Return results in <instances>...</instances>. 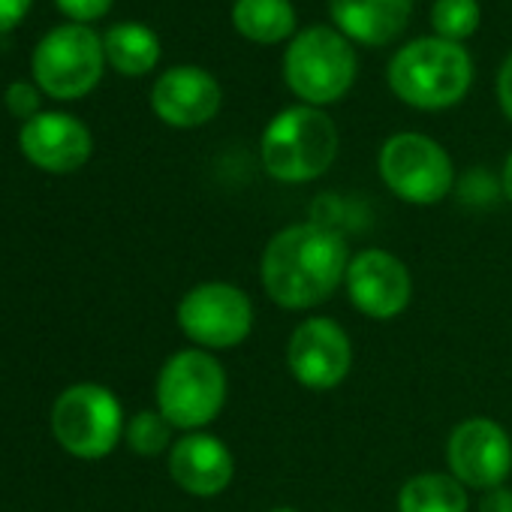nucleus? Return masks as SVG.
<instances>
[{
    "instance_id": "nucleus-1",
    "label": "nucleus",
    "mask_w": 512,
    "mask_h": 512,
    "mask_svg": "<svg viewBox=\"0 0 512 512\" xmlns=\"http://www.w3.org/2000/svg\"><path fill=\"white\" fill-rule=\"evenodd\" d=\"M347 241L323 223H293L269 238L260 256V284L284 311L329 302L347 278Z\"/></svg>"
},
{
    "instance_id": "nucleus-2",
    "label": "nucleus",
    "mask_w": 512,
    "mask_h": 512,
    "mask_svg": "<svg viewBox=\"0 0 512 512\" xmlns=\"http://www.w3.org/2000/svg\"><path fill=\"white\" fill-rule=\"evenodd\" d=\"M338 127L317 106H290L263 130L266 172L281 184H308L326 175L338 157Z\"/></svg>"
},
{
    "instance_id": "nucleus-3",
    "label": "nucleus",
    "mask_w": 512,
    "mask_h": 512,
    "mask_svg": "<svg viewBox=\"0 0 512 512\" xmlns=\"http://www.w3.org/2000/svg\"><path fill=\"white\" fill-rule=\"evenodd\" d=\"M473 82L470 55L461 43L422 37L407 43L389 64V88L413 109L437 112L455 106Z\"/></svg>"
},
{
    "instance_id": "nucleus-4",
    "label": "nucleus",
    "mask_w": 512,
    "mask_h": 512,
    "mask_svg": "<svg viewBox=\"0 0 512 512\" xmlns=\"http://www.w3.org/2000/svg\"><path fill=\"white\" fill-rule=\"evenodd\" d=\"M226 392L223 365L199 347L172 353L157 374V410L184 434L211 425L226 404Z\"/></svg>"
},
{
    "instance_id": "nucleus-5",
    "label": "nucleus",
    "mask_w": 512,
    "mask_h": 512,
    "mask_svg": "<svg viewBox=\"0 0 512 512\" xmlns=\"http://www.w3.org/2000/svg\"><path fill=\"white\" fill-rule=\"evenodd\" d=\"M284 79L305 106L338 103L356 79V52L344 34L311 28L299 34L284 55Z\"/></svg>"
},
{
    "instance_id": "nucleus-6",
    "label": "nucleus",
    "mask_w": 512,
    "mask_h": 512,
    "mask_svg": "<svg viewBox=\"0 0 512 512\" xmlns=\"http://www.w3.org/2000/svg\"><path fill=\"white\" fill-rule=\"evenodd\" d=\"M124 428L121 401L100 383H76L64 389L52 407V431L58 443L85 461L106 458L124 437Z\"/></svg>"
},
{
    "instance_id": "nucleus-7",
    "label": "nucleus",
    "mask_w": 512,
    "mask_h": 512,
    "mask_svg": "<svg viewBox=\"0 0 512 512\" xmlns=\"http://www.w3.org/2000/svg\"><path fill=\"white\" fill-rule=\"evenodd\" d=\"M377 169L383 184L407 205H437L455 184V166L440 142L422 133H395L383 142Z\"/></svg>"
},
{
    "instance_id": "nucleus-8",
    "label": "nucleus",
    "mask_w": 512,
    "mask_h": 512,
    "mask_svg": "<svg viewBox=\"0 0 512 512\" xmlns=\"http://www.w3.org/2000/svg\"><path fill=\"white\" fill-rule=\"evenodd\" d=\"M103 40L85 25H61L34 49V79L55 100H79L103 76Z\"/></svg>"
},
{
    "instance_id": "nucleus-9",
    "label": "nucleus",
    "mask_w": 512,
    "mask_h": 512,
    "mask_svg": "<svg viewBox=\"0 0 512 512\" xmlns=\"http://www.w3.org/2000/svg\"><path fill=\"white\" fill-rule=\"evenodd\" d=\"M178 329L199 350H235L253 332V302L226 281H205L178 302Z\"/></svg>"
},
{
    "instance_id": "nucleus-10",
    "label": "nucleus",
    "mask_w": 512,
    "mask_h": 512,
    "mask_svg": "<svg viewBox=\"0 0 512 512\" xmlns=\"http://www.w3.org/2000/svg\"><path fill=\"white\" fill-rule=\"evenodd\" d=\"M287 368L302 389H338L353 368V344L347 329L329 317L302 320L287 341Z\"/></svg>"
},
{
    "instance_id": "nucleus-11",
    "label": "nucleus",
    "mask_w": 512,
    "mask_h": 512,
    "mask_svg": "<svg viewBox=\"0 0 512 512\" xmlns=\"http://www.w3.org/2000/svg\"><path fill=\"white\" fill-rule=\"evenodd\" d=\"M446 464L464 488H497L512 473V437L500 422L488 416H470L449 431Z\"/></svg>"
},
{
    "instance_id": "nucleus-12",
    "label": "nucleus",
    "mask_w": 512,
    "mask_h": 512,
    "mask_svg": "<svg viewBox=\"0 0 512 512\" xmlns=\"http://www.w3.org/2000/svg\"><path fill=\"white\" fill-rule=\"evenodd\" d=\"M344 290L353 308L377 323L401 317L413 302L410 269L383 247H365L350 256Z\"/></svg>"
},
{
    "instance_id": "nucleus-13",
    "label": "nucleus",
    "mask_w": 512,
    "mask_h": 512,
    "mask_svg": "<svg viewBox=\"0 0 512 512\" xmlns=\"http://www.w3.org/2000/svg\"><path fill=\"white\" fill-rule=\"evenodd\" d=\"M169 476L193 497H217L235 476V458L220 437L208 431H187L169 449Z\"/></svg>"
},
{
    "instance_id": "nucleus-14",
    "label": "nucleus",
    "mask_w": 512,
    "mask_h": 512,
    "mask_svg": "<svg viewBox=\"0 0 512 512\" xmlns=\"http://www.w3.org/2000/svg\"><path fill=\"white\" fill-rule=\"evenodd\" d=\"M220 100L223 94L217 79L199 67H172L151 91V109L157 118L181 130L208 124L220 112Z\"/></svg>"
},
{
    "instance_id": "nucleus-15",
    "label": "nucleus",
    "mask_w": 512,
    "mask_h": 512,
    "mask_svg": "<svg viewBox=\"0 0 512 512\" xmlns=\"http://www.w3.org/2000/svg\"><path fill=\"white\" fill-rule=\"evenodd\" d=\"M19 142L34 166L55 175L76 172L79 166H85L94 148L88 127L64 112H40L22 127Z\"/></svg>"
},
{
    "instance_id": "nucleus-16",
    "label": "nucleus",
    "mask_w": 512,
    "mask_h": 512,
    "mask_svg": "<svg viewBox=\"0 0 512 512\" xmlns=\"http://www.w3.org/2000/svg\"><path fill=\"white\" fill-rule=\"evenodd\" d=\"M413 0H332V19L341 34L365 43L386 46L404 34Z\"/></svg>"
},
{
    "instance_id": "nucleus-17",
    "label": "nucleus",
    "mask_w": 512,
    "mask_h": 512,
    "mask_svg": "<svg viewBox=\"0 0 512 512\" xmlns=\"http://www.w3.org/2000/svg\"><path fill=\"white\" fill-rule=\"evenodd\" d=\"M398 512H470V497L452 473H416L398 491Z\"/></svg>"
},
{
    "instance_id": "nucleus-18",
    "label": "nucleus",
    "mask_w": 512,
    "mask_h": 512,
    "mask_svg": "<svg viewBox=\"0 0 512 512\" xmlns=\"http://www.w3.org/2000/svg\"><path fill=\"white\" fill-rule=\"evenodd\" d=\"M232 22L253 43H281L296 28V10L290 0H235Z\"/></svg>"
},
{
    "instance_id": "nucleus-19",
    "label": "nucleus",
    "mask_w": 512,
    "mask_h": 512,
    "mask_svg": "<svg viewBox=\"0 0 512 512\" xmlns=\"http://www.w3.org/2000/svg\"><path fill=\"white\" fill-rule=\"evenodd\" d=\"M103 52L109 64L124 76H142L154 70L160 58V40L145 25H115L103 37Z\"/></svg>"
},
{
    "instance_id": "nucleus-20",
    "label": "nucleus",
    "mask_w": 512,
    "mask_h": 512,
    "mask_svg": "<svg viewBox=\"0 0 512 512\" xmlns=\"http://www.w3.org/2000/svg\"><path fill=\"white\" fill-rule=\"evenodd\" d=\"M124 440L136 455L154 458V455H160V452H166L172 446V425L160 410H139L127 422Z\"/></svg>"
},
{
    "instance_id": "nucleus-21",
    "label": "nucleus",
    "mask_w": 512,
    "mask_h": 512,
    "mask_svg": "<svg viewBox=\"0 0 512 512\" xmlns=\"http://www.w3.org/2000/svg\"><path fill=\"white\" fill-rule=\"evenodd\" d=\"M431 25L440 40H464L479 28V4L476 0H437L431 10Z\"/></svg>"
},
{
    "instance_id": "nucleus-22",
    "label": "nucleus",
    "mask_w": 512,
    "mask_h": 512,
    "mask_svg": "<svg viewBox=\"0 0 512 512\" xmlns=\"http://www.w3.org/2000/svg\"><path fill=\"white\" fill-rule=\"evenodd\" d=\"M7 109L16 115V118H37L40 115V94L34 85L28 82H16L7 88Z\"/></svg>"
},
{
    "instance_id": "nucleus-23",
    "label": "nucleus",
    "mask_w": 512,
    "mask_h": 512,
    "mask_svg": "<svg viewBox=\"0 0 512 512\" xmlns=\"http://www.w3.org/2000/svg\"><path fill=\"white\" fill-rule=\"evenodd\" d=\"M58 7L76 22H94L109 13L112 0H58Z\"/></svg>"
},
{
    "instance_id": "nucleus-24",
    "label": "nucleus",
    "mask_w": 512,
    "mask_h": 512,
    "mask_svg": "<svg viewBox=\"0 0 512 512\" xmlns=\"http://www.w3.org/2000/svg\"><path fill=\"white\" fill-rule=\"evenodd\" d=\"M31 10V0H0V34L13 31Z\"/></svg>"
},
{
    "instance_id": "nucleus-25",
    "label": "nucleus",
    "mask_w": 512,
    "mask_h": 512,
    "mask_svg": "<svg viewBox=\"0 0 512 512\" xmlns=\"http://www.w3.org/2000/svg\"><path fill=\"white\" fill-rule=\"evenodd\" d=\"M479 512H512V488L497 485L482 491L479 497Z\"/></svg>"
},
{
    "instance_id": "nucleus-26",
    "label": "nucleus",
    "mask_w": 512,
    "mask_h": 512,
    "mask_svg": "<svg viewBox=\"0 0 512 512\" xmlns=\"http://www.w3.org/2000/svg\"><path fill=\"white\" fill-rule=\"evenodd\" d=\"M497 100H500L503 115L512 121V55L500 67V76H497Z\"/></svg>"
},
{
    "instance_id": "nucleus-27",
    "label": "nucleus",
    "mask_w": 512,
    "mask_h": 512,
    "mask_svg": "<svg viewBox=\"0 0 512 512\" xmlns=\"http://www.w3.org/2000/svg\"><path fill=\"white\" fill-rule=\"evenodd\" d=\"M500 184H503V196H506V199H509V205H512V151H509V157H506V163H503Z\"/></svg>"
},
{
    "instance_id": "nucleus-28",
    "label": "nucleus",
    "mask_w": 512,
    "mask_h": 512,
    "mask_svg": "<svg viewBox=\"0 0 512 512\" xmlns=\"http://www.w3.org/2000/svg\"><path fill=\"white\" fill-rule=\"evenodd\" d=\"M269 512H299V509H293V506H275V509H269Z\"/></svg>"
}]
</instances>
